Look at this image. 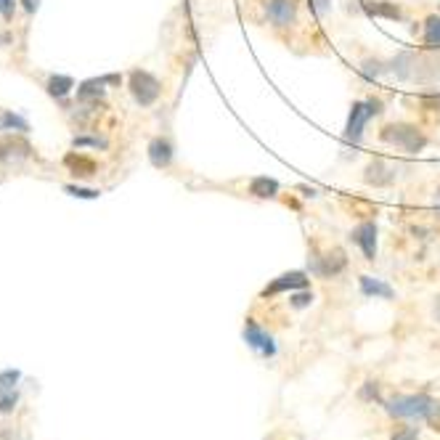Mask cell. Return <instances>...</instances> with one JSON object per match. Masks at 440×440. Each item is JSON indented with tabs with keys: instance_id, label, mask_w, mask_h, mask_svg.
<instances>
[{
	"instance_id": "cell-1",
	"label": "cell",
	"mask_w": 440,
	"mask_h": 440,
	"mask_svg": "<svg viewBox=\"0 0 440 440\" xmlns=\"http://www.w3.org/2000/svg\"><path fill=\"white\" fill-rule=\"evenodd\" d=\"M390 72L400 82H416V85H435L440 82V48L425 51H400L390 59Z\"/></svg>"
},
{
	"instance_id": "cell-2",
	"label": "cell",
	"mask_w": 440,
	"mask_h": 440,
	"mask_svg": "<svg viewBox=\"0 0 440 440\" xmlns=\"http://www.w3.org/2000/svg\"><path fill=\"white\" fill-rule=\"evenodd\" d=\"M385 409L390 416H398V419H425L435 430H440V403H435L425 393L395 395V398L385 400Z\"/></svg>"
},
{
	"instance_id": "cell-3",
	"label": "cell",
	"mask_w": 440,
	"mask_h": 440,
	"mask_svg": "<svg viewBox=\"0 0 440 440\" xmlns=\"http://www.w3.org/2000/svg\"><path fill=\"white\" fill-rule=\"evenodd\" d=\"M379 141L387 144V146L400 149L406 154H419L430 144V138L416 125H411V122H390V125H385L379 130Z\"/></svg>"
},
{
	"instance_id": "cell-4",
	"label": "cell",
	"mask_w": 440,
	"mask_h": 440,
	"mask_svg": "<svg viewBox=\"0 0 440 440\" xmlns=\"http://www.w3.org/2000/svg\"><path fill=\"white\" fill-rule=\"evenodd\" d=\"M385 112V104L379 98H363V101H353L350 107V114H347V125H345V144H353L358 146L363 141V133H366V125L372 117H379Z\"/></svg>"
},
{
	"instance_id": "cell-5",
	"label": "cell",
	"mask_w": 440,
	"mask_h": 440,
	"mask_svg": "<svg viewBox=\"0 0 440 440\" xmlns=\"http://www.w3.org/2000/svg\"><path fill=\"white\" fill-rule=\"evenodd\" d=\"M128 88H130V96L138 107H154L162 96V82L146 72V69H133L130 77H128Z\"/></svg>"
},
{
	"instance_id": "cell-6",
	"label": "cell",
	"mask_w": 440,
	"mask_h": 440,
	"mask_svg": "<svg viewBox=\"0 0 440 440\" xmlns=\"http://www.w3.org/2000/svg\"><path fill=\"white\" fill-rule=\"evenodd\" d=\"M266 22L276 29H289L300 19V0H257Z\"/></svg>"
},
{
	"instance_id": "cell-7",
	"label": "cell",
	"mask_w": 440,
	"mask_h": 440,
	"mask_svg": "<svg viewBox=\"0 0 440 440\" xmlns=\"http://www.w3.org/2000/svg\"><path fill=\"white\" fill-rule=\"evenodd\" d=\"M345 268H347V257L342 247H332L326 255H313V260H310V271L316 276H321V279H334Z\"/></svg>"
},
{
	"instance_id": "cell-8",
	"label": "cell",
	"mask_w": 440,
	"mask_h": 440,
	"mask_svg": "<svg viewBox=\"0 0 440 440\" xmlns=\"http://www.w3.org/2000/svg\"><path fill=\"white\" fill-rule=\"evenodd\" d=\"M244 340H247V345L252 347V350H257L260 356H266V358H273V356H276V340H273L255 319H247V324H244Z\"/></svg>"
},
{
	"instance_id": "cell-9",
	"label": "cell",
	"mask_w": 440,
	"mask_h": 440,
	"mask_svg": "<svg viewBox=\"0 0 440 440\" xmlns=\"http://www.w3.org/2000/svg\"><path fill=\"white\" fill-rule=\"evenodd\" d=\"M363 181L374 188H385V186H393V183L398 181V173H395V167L387 160L374 157V160L366 165V170H363Z\"/></svg>"
},
{
	"instance_id": "cell-10",
	"label": "cell",
	"mask_w": 440,
	"mask_h": 440,
	"mask_svg": "<svg viewBox=\"0 0 440 440\" xmlns=\"http://www.w3.org/2000/svg\"><path fill=\"white\" fill-rule=\"evenodd\" d=\"M308 287V273L305 271H289V273H281L276 279L268 284L263 289V297H273L281 292H297V289H305Z\"/></svg>"
},
{
	"instance_id": "cell-11",
	"label": "cell",
	"mask_w": 440,
	"mask_h": 440,
	"mask_svg": "<svg viewBox=\"0 0 440 440\" xmlns=\"http://www.w3.org/2000/svg\"><path fill=\"white\" fill-rule=\"evenodd\" d=\"M350 241H356L361 247V252H363V257L372 263L374 257H377V223L374 220L358 223V226L350 231Z\"/></svg>"
},
{
	"instance_id": "cell-12",
	"label": "cell",
	"mask_w": 440,
	"mask_h": 440,
	"mask_svg": "<svg viewBox=\"0 0 440 440\" xmlns=\"http://www.w3.org/2000/svg\"><path fill=\"white\" fill-rule=\"evenodd\" d=\"M149 162L157 167V170H165V167H170L175 160V146L170 138H162V135H157V138H151V144H149Z\"/></svg>"
},
{
	"instance_id": "cell-13",
	"label": "cell",
	"mask_w": 440,
	"mask_h": 440,
	"mask_svg": "<svg viewBox=\"0 0 440 440\" xmlns=\"http://www.w3.org/2000/svg\"><path fill=\"white\" fill-rule=\"evenodd\" d=\"M122 77L120 75H107V77H93V80H85L80 82V88H77V98L80 101H98L101 96L107 93V88L104 85H120Z\"/></svg>"
},
{
	"instance_id": "cell-14",
	"label": "cell",
	"mask_w": 440,
	"mask_h": 440,
	"mask_svg": "<svg viewBox=\"0 0 440 440\" xmlns=\"http://www.w3.org/2000/svg\"><path fill=\"white\" fill-rule=\"evenodd\" d=\"M32 154V146L22 138H0V162H19Z\"/></svg>"
},
{
	"instance_id": "cell-15",
	"label": "cell",
	"mask_w": 440,
	"mask_h": 440,
	"mask_svg": "<svg viewBox=\"0 0 440 440\" xmlns=\"http://www.w3.org/2000/svg\"><path fill=\"white\" fill-rule=\"evenodd\" d=\"M361 8L369 16H382V19H390V22H403L400 6L390 3V0H363Z\"/></svg>"
},
{
	"instance_id": "cell-16",
	"label": "cell",
	"mask_w": 440,
	"mask_h": 440,
	"mask_svg": "<svg viewBox=\"0 0 440 440\" xmlns=\"http://www.w3.org/2000/svg\"><path fill=\"white\" fill-rule=\"evenodd\" d=\"M279 181L276 178H268V175H257L250 181V194H252L255 199H276L279 197Z\"/></svg>"
},
{
	"instance_id": "cell-17",
	"label": "cell",
	"mask_w": 440,
	"mask_h": 440,
	"mask_svg": "<svg viewBox=\"0 0 440 440\" xmlns=\"http://www.w3.org/2000/svg\"><path fill=\"white\" fill-rule=\"evenodd\" d=\"M361 292L366 297H379V300H393L395 297V289L382 279H374V276H361Z\"/></svg>"
},
{
	"instance_id": "cell-18",
	"label": "cell",
	"mask_w": 440,
	"mask_h": 440,
	"mask_svg": "<svg viewBox=\"0 0 440 440\" xmlns=\"http://www.w3.org/2000/svg\"><path fill=\"white\" fill-rule=\"evenodd\" d=\"M64 165H67L75 175H80V178L96 175V162L88 160V157H82V154H67V157H64Z\"/></svg>"
},
{
	"instance_id": "cell-19",
	"label": "cell",
	"mask_w": 440,
	"mask_h": 440,
	"mask_svg": "<svg viewBox=\"0 0 440 440\" xmlns=\"http://www.w3.org/2000/svg\"><path fill=\"white\" fill-rule=\"evenodd\" d=\"M425 32H422V40H425L427 48H440V16L432 14L425 19Z\"/></svg>"
},
{
	"instance_id": "cell-20",
	"label": "cell",
	"mask_w": 440,
	"mask_h": 440,
	"mask_svg": "<svg viewBox=\"0 0 440 440\" xmlns=\"http://www.w3.org/2000/svg\"><path fill=\"white\" fill-rule=\"evenodd\" d=\"M45 88H48V93L54 96V98H64V96L72 93L75 80H72V77H67V75H54L51 80L45 82Z\"/></svg>"
},
{
	"instance_id": "cell-21",
	"label": "cell",
	"mask_w": 440,
	"mask_h": 440,
	"mask_svg": "<svg viewBox=\"0 0 440 440\" xmlns=\"http://www.w3.org/2000/svg\"><path fill=\"white\" fill-rule=\"evenodd\" d=\"M358 69L366 80H379L385 72H390V64H385L382 59H363Z\"/></svg>"
},
{
	"instance_id": "cell-22",
	"label": "cell",
	"mask_w": 440,
	"mask_h": 440,
	"mask_svg": "<svg viewBox=\"0 0 440 440\" xmlns=\"http://www.w3.org/2000/svg\"><path fill=\"white\" fill-rule=\"evenodd\" d=\"M22 379V372L16 369H6L0 372V393H8V390H16V382Z\"/></svg>"
},
{
	"instance_id": "cell-23",
	"label": "cell",
	"mask_w": 440,
	"mask_h": 440,
	"mask_svg": "<svg viewBox=\"0 0 440 440\" xmlns=\"http://www.w3.org/2000/svg\"><path fill=\"white\" fill-rule=\"evenodd\" d=\"M69 197H75V199H98L101 197V191L98 188H85V186H64Z\"/></svg>"
},
{
	"instance_id": "cell-24",
	"label": "cell",
	"mask_w": 440,
	"mask_h": 440,
	"mask_svg": "<svg viewBox=\"0 0 440 440\" xmlns=\"http://www.w3.org/2000/svg\"><path fill=\"white\" fill-rule=\"evenodd\" d=\"M313 300H316V294L310 292V289H305V292H303V289H297V292H292V297H289V305L300 310V308L313 305Z\"/></svg>"
},
{
	"instance_id": "cell-25",
	"label": "cell",
	"mask_w": 440,
	"mask_h": 440,
	"mask_svg": "<svg viewBox=\"0 0 440 440\" xmlns=\"http://www.w3.org/2000/svg\"><path fill=\"white\" fill-rule=\"evenodd\" d=\"M19 403V393L8 390V393H0V414H11Z\"/></svg>"
},
{
	"instance_id": "cell-26",
	"label": "cell",
	"mask_w": 440,
	"mask_h": 440,
	"mask_svg": "<svg viewBox=\"0 0 440 440\" xmlns=\"http://www.w3.org/2000/svg\"><path fill=\"white\" fill-rule=\"evenodd\" d=\"M0 128H16V130H29V125L22 117H16L11 112H6L3 117H0Z\"/></svg>"
},
{
	"instance_id": "cell-27",
	"label": "cell",
	"mask_w": 440,
	"mask_h": 440,
	"mask_svg": "<svg viewBox=\"0 0 440 440\" xmlns=\"http://www.w3.org/2000/svg\"><path fill=\"white\" fill-rule=\"evenodd\" d=\"M75 146H93V149H107V141L104 138H75L72 141Z\"/></svg>"
},
{
	"instance_id": "cell-28",
	"label": "cell",
	"mask_w": 440,
	"mask_h": 440,
	"mask_svg": "<svg viewBox=\"0 0 440 440\" xmlns=\"http://www.w3.org/2000/svg\"><path fill=\"white\" fill-rule=\"evenodd\" d=\"M393 440H419V435H416L414 427H403V430H398V432L393 435Z\"/></svg>"
},
{
	"instance_id": "cell-29",
	"label": "cell",
	"mask_w": 440,
	"mask_h": 440,
	"mask_svg": "<svg viewBox=\"0 0 440 440\" xmlns=\"http://www.w3.org/2000/svg\"><path fill=\"white\" fill-rule=\"evenodd\" d=\"M310 8H313L319 16H324L329 8H332V0H310Z\"/></svg>"
},
{
	"instance_id": "cell-30",
	"label": "cell",
	"mask_w": 440,
	"mask_h": 440,
	"mask_svg": "<svg viewBox=\"0 0 440 440\" xmlns=\"http://www.w3.org/2000/svg\"><path fill=\"white\" fill-rule=\"evenodd\" d=\"M0 16H6V19L14 16V0H0Z\"/></svg>"
},
{
	"instance_id": "cell-31",
	"label": "cell",
	"mask_w": 440,
	"mask_h": 440,
	"mask_svg": "<svg viewBox=\"0 0 440 440\" xmlns=\"http://www.w3.org/2000/svg\"><path fill=\"white\" fill-rule=\"evenodd\" d=\"M361 395H363V398H379V395H377V385H374V382H366Z\"/></svg>"
},
{
	"instance_id": "cell-32",
	"label": "cell",
	"mask_w": 440,
	"mask_h": 440,
	"mask_svg": "<svg viewBox=\"0 0 440 440\" xmlns=\"http://www.w3.org/2000/svg\"><path fill=\"white\" fill-rule=\"evenodd\" d=\"M19 3L27 8L29 14H35V11H38V6H40V0H19Z\"/></svg>"
},
{
	"instance_id": "cell-33",
	"label": "cell",
	"mask_w": 440,
	"mask_h": 440,
	"mask_svg": "<svg viewBox=\"0 0 440 440\" xmlns=\"http://www.w3.org/2000/svg\"><path fill=\"white\" fill-rule=\"evenodd\" d=\"M435 319H438V324H440V297L435 300Z\"/></svg>"
},
{
	"instance_id": "cell-34",
	"label": "cell",
	"mask_w": 440,
	"mask_h": 440,
	"mask_svg": "<svg viewBox=\"0 0 440 440\" xmlns=\"http://www.w3.org/2000/svg\"><path fill=\"white\" fill-rule=\"evenodd\" d=\"M435 202H438V204H440V186L435 188Z\"/></svg>"
},
{
	"instance_id": "cell-35",
	"label": "cell",
	"mask_w": 440,
	"mask_h": 440,
	"mask_svg": "<svg viewBox=\"0 0 440 440\" xmlns=\"http://www.w3.org/2000/svg\"><path fill=\"white\" fill-rule=\"evenodd\" d=\"M0 440H8V435H6V432H3V435H0Z\"/></svg>"
}]
</instances>
